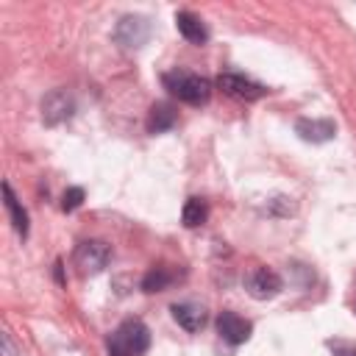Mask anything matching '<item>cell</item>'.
Returning <instances> with one entry per match:
<instances>
[{
  "instance_id": "1",
  "label": "cell",
  "mask_w": 356,
  "mask_h": 356,
  "mask_svg": "<svg viewBox=\"0 0 356 356\" xmlns=\"http://www.w3.org/2000/svg\"><path fill=\"white\" fill-rule=\"evenodd\" d=\"M147 345H150V331L142 320H125L108 337L111 356H142L147 350Z\"/></svg>"
},
{
  "instance_id": "2",
  "label": "cell",
  "mask_w": 356,
  "mask_h": 356,
  "mask_svg": "<svg viewBox=\"0 0 356 356\" xmlns=\"http://www.w3.org/2000/svg\"><path fill=\"white\" fill-rule=\"evenodd\" d=\"M164 86L170 89V95H175L178 100L189 103V106H200L209 100L211 95V83L195 72H186V70H172L164 75Z\"/></svg>"
},
{
  "instance_id": "3",
  "label": "cell",
  "mask_w": 356,
  "mask_h": 356,
  "mask_svg": "<svg viewBox=\"0 0 356 356\" xmlns=\"http://www.w3.org/2000/svg\"><path fill=\"white\" fill-rule=\"evenodd\" d=\"M108 259H111V248L103 239H86L72 253V264L78 267L81 275H97V273H103L106 264H108Z\"/></svg>"
},
{
  "instance_id": "4",
  "label": "cell",
  "mask_w": 356,
  "mask_h": 356,
  "mask_svg": "<svg viewBox=\"0 0 356 356\" xmlns=\"http://www.w3.org/2000/svg\"><path fill=\"white\" fill-rule=\"evenodd\" d=\"M114 39H117V44L136 50L150 39V22L139 14H125L114 28Z\"/></svg>"
},
{
  "instance_id": "5",
  "label": "cell",
  "mask_w": 356,
  "mask_h": 356,
  "mask_svg": "<svg viewBox=\"0 0 356 356\" xmlns=\"http://www.w3.org/2000/svg\"><path fill=\"white\" fill-rule=\"evenodd\" d=\"M245 289L250 298L256 300H267V298H275L281 292V275L267 270V267H256L245 275Z\"/></svg>"
},
{
  "instance_id": "6",
  "label": "cell",
  "mask_w": 356,
  "mask_h": 356,
  "mask_svg": "<svg viewBox=\"0 0 356 356\" xmlns=\"http://www.w3.org/2000/svg\"><path fill=\"white\" fill-rule=\"evenodd\" d=\"M217 86H220L225 95L239 97V100H259V97H264V92H267L261 83H256V81H250V78H245V75H236V72H222V75L217 78Z\"/></svg>"
},
{
  "instance_id": "7",
  "label": "cell",
  "mask_w": 356,
  "mask_h": 356,
  "mask_svg": "<svg viewBox=\"0 0 356 356\" xmlns=\"http://www.w3.org/2000/svg\"><path fill=\"white\" fill-rule=\"evenodd\" d=\"M72 111H75V100L64 89H56V92H50L42 100V120H44V125H58V122L70 120Z\"/></svg>"
},
{
  "instance_id": "8",
  "label": "cell",
  "mask_w": 356,
  "mask_h": 356,
  "mask_svg": "<svg viewBox=\"0 0 356 356\" xmlns=\"http://www.w3.org/2000/svg\"><path fill=\"white\" fill-rule=\"evenodd\" d=\"M217 331L225 342L231 345H242L248 337H250V323L245 317H239L236 312H222L217 317Z\"/></svg>"
},
{
  "instance_id": "9",
  "label": "cell",
  "mask_w": 356,
  "mask_h": 356,
  "mask_svg": "<svg viewBox=\"0 0 356 356\" xmlns=\"http://www.w3.org/2000/svg\"><path fill=\"white\" fill-rule=\"evenodd\" d=\"M295 134L303 139V142H328L334 134H337V128H334V122L331 120H298L295 122Z\"/></svg>"
},
{
  "instance_id": "10",
  "label": "cell",
  "mask_w": 356,
  "mask_h": 356,
  "mask_svg": "<svg viewBox=\"0 0 356 356\" xmlns=\"http://www.w3.org/2000/svg\"><path fill=\"white\" fill-rule=\"evenodd\" d=\"M175 25H178V33L192 44H203L209 39V31H206L203 19L197 14H192V11H178L175 14Z\"/></svg>"
},
{
  "instance_id": "11",
  "label": "cell",
  "mask_w": 356,
  "mask_h": 356,
  "mask_svg": "<svg viewBox=\"0 0 356 356\" xmlns=\"http://www.w3.org/2000/svg\"><path fill=\"white\" fill-rule=\"evenodd\" d=\"M172 317H175V323H178L181 328H186V331H200V328L206 325V309H203L200 303H192V300L175 303V306H172Z\"/></svg>"
},
{
  "instance_id": "12",
  "label": "cell",
  "mask_w": 356,
  "mask_h": 356,
  "mask_svg": "<svg viewBox=\"0 0 356 356\" xmlns=\"http://www.w3.org/2000/svg\"><path fill=\"white\" fill-rule=\"evenodd\" d=\"M178 120V111L172 108V103H156L150 108V117H147V131L150 134H161V131H170Z\"/></svg>"
},
{
  "instance_id": "13",
  "label": "cell",
  "mask_w": 356,
  "mask_h": 356,
  "mask_svg": "<svg viewBox=\"0 0 356 356\" xmlns=\"http://www.w3.org/2000/svg\"><path fill=\"white\" fill-rule=\"evenodd\" d=\"M3 197H6V209H8V214H11V222H14L17 234L28 236V214H25V209L19 206V200H17V195L11 192L8 184H3Z\"/></svg>"
},
{
  "instance_id": "14",
  "label": "cell",
  "mask_w": 356,
  "mask_h": 356,
  "mask_svg": "<svg viewBox=\"0 0 356 356\" xmlns=\"http://www.w3.org/2000/svg\"><path fill=\"white\" fill-rule=\"evenodd\" d=\"M175 281V273L170 270V267H153V270H147L145 273V278H142V289L145 292H164L170 284Z\"/></svg>"
},
{
  "instance_id": "15",
  "label": "cell",
  "mask_w": 356,
  "mask_h": 356,
  "mask_svg": "<svg viewBox=\"0 0 356 356\" xmlns=\"http://www.w3.org/2000/svg\"><path fill=\"white\" fill-rule=\"evenodd\" d=\"M206 217H209V206H206V200H203V197H189V200L184 203L181 220H184V225H186V228H197V225H203V222H206Z\"/></svg>"
},
{
  "instance_id": "16",
  "label": "cell",
  "mask_w": 356,
  "mask_h": 356,
  "mask_svg": "<svg viewBox=\"0 0 356 356\" xmlns=\"http://www.w3.org/2000/svg\"><path fill=\"white\" fill-rule=\"evenodd\" d=\"M83 197H86L83 189H81V186H72V189L64 192V197H61V209H64V211H75V209L83 203Z\"/></svg>"
},
{
  "instance_id": "17",
  "label": "cell",
  "mask_w": 356,
  "mask_h": 356,
  "mask_svg": "<svg viewBox=\"0 0 356 356\" xmlns=\"http://www.w3.org/2000/svg\"><path fill=\"white\" fill-rule=\"evenodd\" d=\"M3 345H6V356H17V350H14V345H11V337H8V331L3 334Z\"/></svg>"
}]
</instances>
